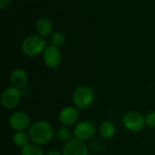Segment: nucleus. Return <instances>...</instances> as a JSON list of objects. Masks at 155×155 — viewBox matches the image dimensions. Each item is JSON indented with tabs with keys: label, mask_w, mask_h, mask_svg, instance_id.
I'll list each match as a JSON object with an SVG mask.
<instances>
[{
	"label": "nucleus",
	"mask_w": 155,
	"mask_h": 155,
	"mask_svg": "<svg viewBox=\"0 0 155 155\" xmlns=\"http://www.w3.org/2000/svg\"><path fill=\"white\" fill-rule=\"evenodd\" d=\"M28 134L33 143L41 146L49 143L53 140L54 131L50 123L46 121H38L31 124Z\"/></svg>",
	"instance_id": "obj_1"
},
{
	"label": "nucleus",
	"mask_w": 155,
	"mask_h": 155,
	"mask_svg": "<svg viewBox=\"0 0 155 155\" xmlns=\"http://www.w3.org/2000/svg\"><path fill=\"white\" fill-rule=\"evenodd\" d=\"M46 47V41L45 37L39 35H31L25 37L21 45L22 52L29 57L43 54Z\"/></svg>",
	"instance_id": "obj_2"
},
{
	"label": "nucleus",
	"mask_w": 155,
	"mask_h": 155,
	"mask_svg": "<svg viewBox=\"0 0 155 155\" xmlns=\"http://www.w3.org/2000/svg\"><path fill=\"white\" fill-rule=\"evenodd\" d=\"M95 99V94L93 88L87 85L77 87L72 95V101L79 110H84L90 107Z\"/></svg>",
	"instance_id": "obj_3"
},
{
	"label": "nucleus",
	"mask_w": 155,
	"mask_h": 155,
	"mask_svg": "<svg viewBox=\"0 0 155 155\" xmlns=\"http://www.w3.org/2000/svg\"><path fill=\"white\" fill-rule=\"evenodd\" d=\"M123 124L128 131L132 133H139L146 125L145 117L135 111L127 112L123 117Z\"/></svg>",
	"instance_id": "obj_4"
},
{
	"label": "nucleus",
	"mask_w": 155,
	"mask_h": 155,
	"mask_svg": "<svg viewBox=\"0 0 155 155\" xmlns=\"http://www.w3.org/2000/svg\"><path fill=\"white\" fill-rule=\"evenodd\" d=\"M22 99V91L16 87H6L1 94V104L4 108L11 110L15 108Z\"/></svg>",
	"instance_id": "obj_5"
},
{
	"label": "nucleus",
	"mask_w": 155,
	"mask_h": 155,
	"mask_svg": "<svg viewBox=\"0 0 155 155\" xmlns=\"http://www.w3.org/2000/svg\"><path fill=\"white\" fill-rule=\"evenodd\" d=\"M95 131V126L92 122L82 121L74 127L73 134L74 136V139L84 143L91 140L94 136Z\"/></svg>",
	"instance_id": "obj_6"
},
{
	"label": "nucleus",
	"mask_w": 155,
	"mask_h": 155,
	"mask_svg": "<svg viewBox=\"0 0 155 155\" xmlns=\"http://www.w3.org/2000/svg\"><path fill=\"white\" fill-rule=\"evenodd\" d=\"M43 61L48 68H57L62 62V54L59 47L54 45L47 46L43 53Z\"/></svg>",
	"instance_id": "obj_7"
},
{
	"label": "nucleus",
	"mask_w": 155,
	"mask_h": 155,
	"mask_svg": "<svg viewBox=\"0 0 155 155\" xmlns=\"http://www.w3.org/2000/svg\"><path fill=\"white\" fill-rule=\"evenodd\" d=\"M30 116L22 111L15 112L9 117V125L15 132H22L31 126Z\"/></svg>",
	"instance_id": "obj_8"
},
{
	"label": "nucleus",
	"mask_w": 155,
	"mask_h": 155,
	"mask_svg": "<svg viewBox=\"0 0 155 155\" xmlns=\"http://www.w3.org/2000/svg\"><path fill=\"white\" fill-rule=\"evenodd\" d=\"M80 117L79 109L75 106H65L61 109L58 114L60 123L64 126H71L74 124Z\"/></svg>",
	"instance_id": "obj_9"
},
{
	"label": "nucleus",
	"mask_w": 155,
	"mask_h": 155,
	"mask_svg": "<svg viewBox=\"0 0 155 155\" xmlns=\"http://www.w3.org/2000/svg\"><path fill=\"white\" fill-rule=\"evenodd\" d=\"M62 153L63 155H89V152L84 142L72 139L64 144Z\"/></svg>",
	"instance_id": "obj_10"
},
{
	"label": "nucleus",
	"mask_w": 155,
	"mask_h": 155,
	"mask_svg": "<svg viewBox=\"0 0 155 155\" xmlns=\"http://www.w3.org/2000/svg\"><path fill=\"white\" fill-rule=\"evenodd\" d=\"M10 82L12 86L20 90L24 89L28 83V75L24 69L17 68L12 71L10 74Z\"/></svg>",
	"instance_id": "obj_11"
},
{
	"label": "nucleus",
	"mask_w": 155,
	"mask_h": 155,
	"mask_svg": "<svg viewBox=\"0 0 155 155\" xmlns=\"http://www.w3.org/2000/svg\"><path fill=\"white\" fill-rule=\"evenodd\" d=\"M35 29L37 35L45 37L51 35L53 31V24L47 17H40L35 24Z\"/></svg>",
	"instance_id": "obj_12"
},
{
	"label": "nucleus",
	"mask_w": 155,
	"mask_h": 155,
	"mask_svg": "<svg viewBox=\"0 0 155 155\" xmlns=\"http://www.w3.org/2000/svg\"><path fill=\"white\" fill-rule=\"evenodd\" d=\"M116 129L114 124L110 121L103 122L99 126V134L104 139H111L115 135Z\"/></svg>",
	"instance_id": "obj_13"
},
{
	"label": "nucleus",
	"mask_w": 155,
	"mask_h": 155,
	"mask_svg": "<svg viewBox=\"0 0 155 155\" xmlns=\"http://www.w3.org/2000/svg\"><path fill=\"white\" fill-rule=\"evenodd\" d=\"M29 140H30L29 134L25 133L24 131L16 132L12 137V142H13L14 145L18 148H21V149L29 143Z\"/></svg>",
	"instance_id": "obj_14"
},
{
	"label": "nucleus",
	"mask_w": 155,
	"mask_h": 155,
	"mask_svg": "<svg viewBox=\"0 0 155 155\" xmlns=\"http://www.w3.org/2000/svg\"><path fill=\"white\" fill-rule=\"evenodd\" d=\"M21 155H45L40 145L35 143H28L21 149Z\"/></svg>",
	"instance_id": "obj_15"
},
{
	"label": "nucleus",
	"mask_w": 155,
	"mask_h": 155,
	"mask_svg": "<svg viewBox=\"0 0 155 155\" xmlns=\"http://www.w3.org/2000/svg\"><path fill=\"white\" fill-rule=\"evenodd\" d=\"M56 137L58 138V140H60L61 142H64V143H67L69 142L71 139V131L67 128V126H61L57 129L56 131Z\"/></svg>",
	"instance_id": "obj_16"
},
{
	"label": "nucleus",
	"mask_w": 155,
	"mask_h": 155,
	"mask_svg": "<svg viewBox=\"0 0 155 155\" xmlns=\"http://www.w3.org/2000/svg\"><path fill=\"white\" fill-rule=\"evenodd\" d=\"M65 35L64 33L61 32V31H57L55 33H54L51 36V43L52 45H54L56 47H60L62 45H64V44L65 43Z\"/></svg>",
	"instance_id": "obj_17"
},
{
	"label": "nucleus",
	"mask_w": 155,
	"mask_h": 155,
	"mask_svg": "<svg viewBox=\"0 0 155 155\" xmlns=\"http://www.w3.org/2000/svg\"><path fill=\"white\" fill-rule=\"evenodd\" d=\"M145 124L149 128H155V111H152L145 115Z\"/></svg>",
	"instance_id": "obj_18"
},
{
	"label": "nucleus",
	"mask_w": 155,
	"mask_h": 155,
	"mask_svg": "<svg viewBox=\"0 0 155 155\" xmlns=\"http://www.w3.org/2000/svg\"><path fill=\"white\" fill-rule=\"evenodd\" d=\"M11 3H12V0H0V9L4 10L5 8L8 7Z\"/></svg>",
	"instance_id": "obj_19"
},
{
	"label": "nucleus",
	"mask_w": 155,
	"mask_h": 155,
	"mask_svg": "<svg viewBox=\"0 0 155 155\" xmlns=\"http://www.w3.org/2000/svg\"><path fill=\"white\" fill-rule=\"evenodd\" d=\"M46 155H63V153L56 150H53V151H50Z\"/></svg>",
	"instance_id": "obj_20"
},
{
	"label": "nucleus",
	"mask_w": 155,
	"mask_h": 155,
	"mask_svg": "<svg viewBox=\"0 0 155 155\" xmlns=\"http://www.w3.org/2000/svg\"><path fill=\"white\" fill-rule=\"evenodd\" d=\"M28 1H33V0H28Z\"/></svg>",
	"instance_id": "obj_21"
}]
</instances>
